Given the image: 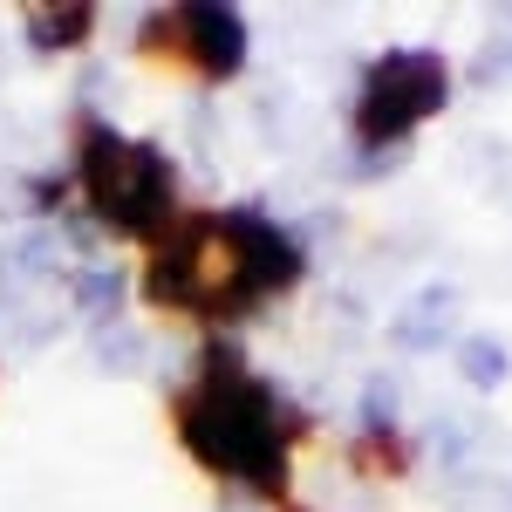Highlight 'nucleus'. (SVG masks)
Masks as SVG:
<instances>
[{
  "label": "nucleus",
  "mask_w": 512,
  "mask_h": 512,
  "mask_svg": "<svg viewBox=\"0 0 512 512\" xmlns=\"http://www.w3.org/2000/svg\"><path fill=\"white\" fill-rule=\"evenodd\" d=\"M178 437L212 478H233V485H253L260 499H280L287 444L301 437V417L233 349H212L198 383L178 396Z\"/></svg>",
  "instance_id": "1"
},
{
  "label": "nucleus",
  "mask_w": 512,
  "mask_h": 512,
  "mask_svg": "<svg viewBox=\"0 0 512 512\" xmlns=\"http://www.w3.org/2000/svg\"><path fill=\"white\" fill-rule=\"evenodd\" d=\"M76 185L89 198V212L110 226V233L130 239H158L171 219H178V178H171V158L158 144H137L110 123H82L76 144Z\"/></svg>",
  "instance_id": "2"
},
{
  "label": "nucleus",
  "mask_w": 512,
  "mask_h": 512,
  "mask_svg": "<svg viewBox=\"0 0 512 512\" xmlns=\"http://www.w3.org/2000/svg\"><path fill=\"white\" fill-rule=\"evenodd\" d=\"M444 55L437 48H390L369 62L362 76V96H355V137L376 151V144H403L424 117L444 110Z\"/></svg>",
  "instance_id": "3"
},
{
  "label": "nucleus",
  "mask_w": 512,
  "mask_h": 512,
  "mask_svg": "<svg viewBox=\"0 0 512 512\" xmlns=\"http://www.w3.org/2000/svg\"><path fill=\"white\" fill-rule=\"evenodd\" d=\"M219 226H226V246H233L239 315H246V308H260V301H274V294H287V287L301 280V246L280 233L267 212L233 205V212H219Z\"/></svg>",
  "instance_id": "4"
},
{
  "label": "nucleus",
  "mask_w": 512,
  "mask_h": 512,
  "mask_svg": "<svg viewBox=\"0 0 512 512\" xmlns=\"http://www.w3.org/2000/svg\"><path fill=\"white\" fill-rule=\"evenodd\" d=\"M151 48L192 55V69L205 82H226L246 62V21L233 7H171V14L151 21Z\"/></svg>",
  "instance_id": "5"
},
{
  "label": "nucleus",
  "mask_w": 512,
  "mask_h": 512,
  "mask_svg": "<svg viewBox=\"0 0 512 512\" xmlns=\"http://www.w3.org/2000/svg\"><path fill=\"white\" fill-rule=\"evenodd\" d=\"M444 308H451V294L417 301L403 321H390V342H396V349H437V342H444V328H451V315H444Z\"/></svg>",
  "instance_id": "6"
},
{
  "label": "nucleus",
  "mask_w": 512,
  "mask_h": 512,
  "mask_svg": "<svg viewBox=\"0 0 512 512\" xmlns=\"http://www.w3.org/2000/svg\"><path fill=\"white\" fill-rule=\"evenodd\" d=\"M28 21H35L41 48H82L89 28H96V7H35Z\"/></svg>",
  "instance_id": "7"
},
{
  "label": "nucleus",
  "mask_w": 512,
  "mask_h": 512,
  "mask_svg": "<svg viewBox=\"0 0 512 512\" xmlns=\"http://www.w3.org/2000/svg\"><path fill=\"white\" fill-rule=\"evenodd\" d=\"M458 369H465L472 390H499V383H506V342H492V335L458 342Z\"/></svg>",
  "instance_id": "8"
},
{
  "label": "nucleus",
  "mask_w": 512,
  "mask_h": 512,
  "mask_svg": "<svg viewBox=\"0 0 512 512\" xmlns=\"http://www.w3.org/2000/svg\"><path fill=\"white\" fill-rule=\"evenodd\" d=\"M117 294H123V280L110 274V267H89V274H76V308H82V315L117 321Z\"/></svg>",
  "instance_id": "9"
}]
</instances>
